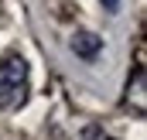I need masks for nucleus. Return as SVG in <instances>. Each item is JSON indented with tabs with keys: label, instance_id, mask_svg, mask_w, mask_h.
<instances>
[{
	"label": "nucleus",
	"instance_id": "1",
	"mask_svg": "<svg viewBox=\"0 0 147 140\" xmlns=\"http://www.w3.org/2000/svg\"><path fill=\"white\" fill-rule=\"evenodd\" d=\"M28 99V62L21 55L0 58V109H17Z\"/></svg>",
	"mask_w": 147,
	"mask_h": 140
},
{
	"label": "nucleus",
	"instance_id": "2",
	"mask_svg": "<svg viewBox=\"0 0 147 140\" xmlns=\"http://www.w3.org/2000/svg\"><path fill=\"white\" fill-rule=\"evenodd\" d=\"M72 51L79 55V58L92 62V58L103 51V38H99V34H92V31H79V34L72 38Z\"/></svg>",
	"mask_w": 147,
	"mask_h": 140
},
{
	"label": "nucleus",
	"instance_id": "3",
	"mask_svg": "<svg viewBox=\"0 0 147 140\" xmlns=\"http://www.w3.org/2000/svg\"><path fill=\"white\" fill-rule=\"evenodd\" d=\"M82 140H116V137H113V133H106L99 123H89V127L82 130Z\"/></svg>",
	"mask_w": 147,
	"mask_h": 140
},
{
	"label": "nucleus",
	"instance_id": "4",
	"mask_svg": "<svg viewBox=\"0 0 147 140\" xmlns=\"http://www.w3.org/2000/svg\"><path fill=\"white\" fill-rule=\"evenodd\" d=\"M103 7H106V10H116V7H120V0H103Z\"/></svg>",
	"mask_w": 147,
	"mask_h": 140
}]
</instances>
